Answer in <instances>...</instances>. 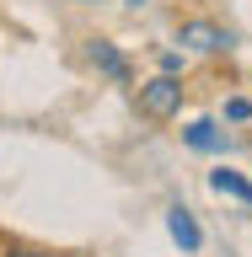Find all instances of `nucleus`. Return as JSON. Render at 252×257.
<instances>
[{
  "mask_svg": "<svg viewBox=\"0 0 252 257\" xmlns=\"http://www.w3.org/2000/svg\"><path fill=\"white\" fill-rule=\"evenodd\" d=\"M183 140H188L193 150H220V145H225V134L209 123V118H199V123H188V128H183Z\"/></svg>",
  "mask_w": 252,
  "mask_h": 257,
  "instance_id": "nucleus-5",
  "label": "nucleus"
},
{
  "mask_svg": "<svg viewBox=\"0 0 252 257\" xmlns=\"http://www.w3.org/2000/svg\"><path fill=\"white\" fill-rule=\"evenodd\" d=\"M6 257H48V252H27V246H11Z\"/></svg>",
  "mask_w": 252,
  "mask_h": 257,
  "instance_id": "nucleus-8",
  "label": "nucleus"
},
{
  "mask_svg": "<svg viewBox=\"0 0 252 257\" xmlns=\"http://www.w3.org/2000/svg\"><path fill=\"white\" fill-rule=\"evenodd\" d=\"M86 59H92L102 75H113V80H129V75H134V70H129V59L108 43V38H92V43H86Z\"/></svg>",
  "mask_w": 252,
  "mask_h": 257,
  "instance_id": "nucleus-4",
  "label": "nucleus"
},
{
  "mask_svg": "<svg viewBox=\"0 0 252 257\" xmlns=\"http://www.w3.org/2000/svg\"><path fill=\"white\" fill-rule=\"evenodd\" d=\"M225 118H231V123H247V118H252V102H247V96H231V102H225Z\"/></svg>",
  "mask_w": 252,
  "mask_h": 257,
  "instance_id": "nucleus-7",
  "label": "nucleus"
},
{
  "mask_svg": "<svg viewBox=\"0 0 252 257\" xmlns=\"http://www.w3.org/2000/svg\"><path fill=\"white\" fill-rule=\"evenodd\" d=\"M183 107V80L177 75H156L140 86V112L145 118H172V112Z\"/></svg>",
  "mask_w": 252,
  "mask_h": 257,
  "instance_id": "nucleus-1",
  "label": "nucleus"
},
{
  "mask_svg": "<svg viewBox=\"0 0 252 257\" xmlns=\"http://www.w3.org/2000/svg\"><path fill=\"white\" fill-rule=\"evenodd\" d=\"M166 230H172V241L183 246V252H199L204 246V230H199V220H193V209H166Z\"/></svg>",
  "mask_w": 252,
  "mask_h": 257,
  "instance_id": "nucleus-3",
  "label": "nucleus"
},
{
  "mask_svg": "<svg viewBox=\"0 0 252 257\" xmlns=\"http://www.w3.org/2000/svg\"><path fill=\"white\" fill-rule=\"evenodd\" d=\"M209 188L225 193V198H241V204H252V182H247V177H236V172H209Z\"/></svg>",
  "mask_w": 252,
  "mask_h": 257,
  "instance_id": "nucleus-6",
  "label": "nucleus"
},
{
  "mask_svg": "<svg viewBox=\"0 0 252 257\" xmlns=\"http://www.w3.org/2000/svg\"><path fill=\"white\" fill-rule=\"evenodd\" d=\"M177 43L199 48V54H220V48H231L236 38H231L220 22H183V27H177Z\"/></svg>",
  "mask_w": 252,
  "mask_h": 257,
  "instance_id": "nucleus-2",
  "label": "nucleus"
}]
</instances>
